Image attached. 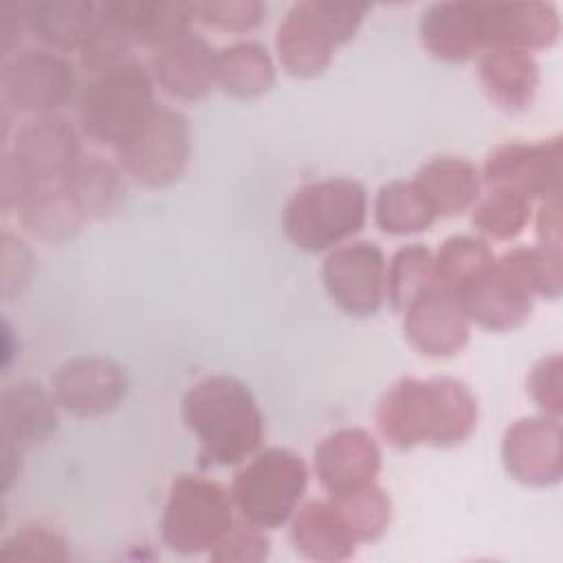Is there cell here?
Here are the masks:
<instances>
[{"instance_id": "1", "label": "cell", "mask_w": 563, "mask_h": 563, "mask_svg": "<svg viewBox=\"0 0 563 563\" xmlns=\"http://www.w3.org/2000/svg\"><path fill=\"white\" fill-rule=\"evenodd\" d=\"M376 427L396 449L457 446L477 427V400L468 385L453 376H405L378 400Z\"/></svg>"}, {"instance_id": "2", "label": "cell", "mask_w": 563, "mask_h": 563, "mask_svg": "<svg viewBox=\"0 0 563 563\" xmlns=\"http://www.w3.org/2000/svg\"><path fill=\"white\" fill-rule=\"evenodd\" d=\"M180 411L205 464H242L257 453L266 433L264 413L253 391L229 374H209L196 380L187 389Z\"/></svg>"}, {"instance_id": "3", "label": "cell", "mask_w": 563, "mask_h": 563, "mask_svg": "<svg viewBox=\"0 0 563 563\" xmlns=\"http://www.w3.org/2000/svg\"><path fill=\"white\" fill-rule=\"evenodd\" d=\"M367 220L365 187L345 176L321 178L292 191L282 211L286 238L306 253H323L356 235Z\"/></svg>"}, {"instance_id": "4", "label": "cell", "mask_w": 563, "mask_h": 563, "mask_svg": "<svg viewBox=\"0 0 563 563\" xmlns=\"http://www.w3.org/2000/svg\"><path fill=\"white\" fill-rule=\"evenodd\" d=\"M365 13L367 4L363 2H295L275 31V48L284 70L301 79L321 75L334 51L356 35Z\"/></svg>"}, {"instance_id": "5", "label": "cell", "mask_w": 563, "mask_h": 563, "mask_svg": "<svg viewBox=\"0 0 563 563\" xmlns=\"http://www.w3.org/2000/svg\"><path fill=\"white\" fill-rule=\"evenodd\" d=\"M79 158L77 130L64 117L51 114L26 121L2 152V207L18 209L35 187L62 183Z\"/></svg>"}, {"instance_id": "6", "label": "cell", "mask_w": 563, "mask_h": 563, "mask_svg": "<svg viewBox=\"0 0 563 563\" xmlns=\"http://www.w3.org/2000/svg\"><path fill=\"white\" fill-rule=\"evenodd\" d=\"M154 86L150 68L139 62L95 75L79 95V128L84 136L117 152L136 134L156 106Z\"/></svg>"}, {"instance_id": "7", "label": "cell", "mask_w": 563, "mask_h": 563, "mask_svg": "<svg viewBox=\"0 0 563 563\" xmlns=\"http://www.w3.org/2000/svg\"><path fill=\"white\" fill-rule=\"evenodd\" d=\"M308 488L303 457L284 446H268L251 455L235 473L231 499L240 517L262 530L290 521Z\"/></svg>"}, {"instance_id": "8", "label": "cell", "mask_w": 563, "mask_h": 563, "mask_svg": "<svg viewBox=\"0 0 563 563\" xmlns=\"http://www.w3.org/2000/svg\"><path fill=\"white\" fill-rule=\"evenodd\" d=\"M231 490L191 473H180L167 488L161 517L163 543L178 554L209 552L235 523Z\"/></svg>"}, {"instance_id": "9", "label": "cell", "mask_w": 563, "mask_h": 563, "mask_svg": "<svg viewBox=\"0 0 563 563\" xmlns=\"http://www.w3.org/2000/svg\"><path fill=\"white\" fill-rule=\"evenodd\" d=\"M189 158V119L180 110L161 103L152 108L136 134L117 150L123 174L147 189H163L180 180Z\"/></svg>"}, {"instance_id": "10", "label": "cell", "mask_w": 563, "mask_h": 563, "mask_svg": "<svg viewBox=\"0 0 563 563\" xmlns=\"http://www.w3.org/2000/svg\"><path fill=\"white\" fill-rule=\"evenodd\" d=\"M0 90L9 110L33 119L51 117L75 97L77 73L75 66L55 51L24 48L4 59Z\"/></svg>"}, {"instance_id": "11", "label": "cell", "mask_w": 563, "mask_h": 563, "mask_svg": "<svg viewBox=\"0 0 563 563\" xmlns=\"http://www.w3.org/2000/svg\"><path fill=\"white\" fill-rule=\"evenodd\" d=\"M471 323L488 332H508L519 328L534 306L521 246L504 253L468 288L460 292Z\"/></svg>"}, {"instance_id": "12", "label": "cell", "mask_w": 563, "mask_h": 563, "mask_svg": "<svg viewBox=\"0 0 563 563\" xmlns=\"http://www.w3.org/2000/svg\"><path fill=\"white\" fill-rule=\"evenodd\" d=\"M387 260L369 240L341 244L328 253L321 282L330 299L352 317H369L385 301Z\"/></svg>"}, {"instance_id": "13", "label": "cell", "mask_w": 563, "mask_h": 563, "mask_svg": "<svg viewBox=\"0 0 563 563\" xmlns=\"http://www.w3.org/2000/svg\"><path fill=\"white\" fill-rule=\"evenodd\" d=\"M563 139L561 134L528 141H506L493 147L484 161L482 180L488 187H510L532 200L561 196Z\"/></svg>"}, {"instance_id": "14", "label": "cell", "mask_w": 563, "mask_h": 563, "mask_svg": "<svg viewBox=\"0 0 563 563\" xmlns=\"http://www.w3.org/2000/svg\"><path fill=\"white\" fill-rule=\"evenodd\" d=\"M48 389L66 413L75 418H99L112 413L125 400L128 374L112 358L81 354L66 358L51 374Z\"/></svg>"}, {"instance_id": "15", "label": "cell", "mask_w": 563, "mask_h": 563, "mask_svg": "<svg viewBox=\"0 0 563 563\" xmlns=\"http://www.w3.org/2000/svg\"><path fill=\"white\" fill-rule=\"evenodd\" d=\"M561 422L552 416H530L512 422L501 438L506 473L526 486L548 488L561 482Z\"/></svg>"}, {"instance_id": "16", "label": "cell", "mask_w": 563, "mask_h": 563, "mask_svg": "<svg viewBox=\"0 0 563 563\" xmlns=\"http://www.w3.org/2000/svg\"><path fill=\"white\" fill-rule=\"evenodd\" d=\"M402 314L405 336L422 356H455L471 339V319L460 295L442 284L427 290Z\"/></svg>"}, {"instance_id": "17", "label": "cell", "mask_w": 563, "mask_h": 563, "mask_svg": "<svg viewBox=\"0 0 563 563\" xmlns=\"http://www.w3.org/2000/svg\"><path fill=\"white\" fill-rule=\"evenodd\" d=\"M216 64L218 51L202 35L189 31L152 51L150 75L165 95L180 101H200L218 86Z\"/></svg>"}, {"instance_id": "18", "label": "cell", "mask_w": 563, "mask_h": 563, "mask_svg": "<svg viewBox=\"0 0 563 563\" xmlns=\"http://www.w3.org/2000/svg\"><path fill=\"white\" fill-rule=\"evenodd\" d=\"M312 466L328 495H339L376 482L383 453L372 433L361 427H343L314 446Z\"/></svg>"}, {"instance_id": "19", "label": "cell", "mask_w": 563, "mask_h": 563, "mask_svg": "<svg viewBox=\"0 0 563 563\" xmlns=\"http://www.w3.org/2000/svg\"><path fill=\"white\" fill-rule=\"evenodd\" d=\"M486 48L541 51L559 42L561 18L550 2H482Z\"/></svg>"}, {"instance_id": "20", "label": "cell", "mask_w": 563, "mask_h": 563, "mask_svg": "<svg viewBox=\"0 0 563 563\" xmlns=\"http://www.w3.org/2000/svg\"><path fill=\"white\" fill-rule=\"evenodd\" d=\"M418 35L427 53L446 64H464L484 53L482 2H435L424 9Z\"/></svg>"}, {"instance_id": "21", "label": "cell", "mask_w": 563, "mask_h": 563, "mask_svg": "<svg viewBox=\"0 0 563 563\" xmlns=\"http://www.w3.org/2000/svg\"><path fill=\"white\" fill-rule=\"evenodd\" d=\"M479 84L488 101L508 114L532 108L539 92V64L532 53L517 48H486L477 64Z\"/></svg>"}, {"instance_id": "22", "label": "cell", "mask_w": 563, "mask_h": 563, "mask_svg": "<svg viewBox=\"0 0 563 563\" xmlns=\"http://www.w3.org/2000/svg\"><path fill=\"white\" fill-rule=\"evenodd\" d=\"M482 172L464 156L442 154L427 161L413 178L435 218H455L473 209L482 196Z\"/></svg>"}, {"instance_id": "23", "label": "cell", "mask_w": 563, "mask_h": 563, "mask_svg": "<svg viewBox=\"0 0 563 563\" xmlns=\"http://www.w3.org/2000/svg\"><path fill=\"white\" fill-rule=\"evenodd\" d=\"M290 541L295 550L312 561H347L356 539L330 499H310L290 517Z\"/></svg>"}, {"instance_id": "24", "label": "cell", "mask_w": 563, "mask_h": 563, "mask_svg": "<svg viewBox=\"0 0 563 563\" xmlns=\"http://www.w3.org/2000/svg\"><path fill=\"white\" fill-rule=\"evenodd\" d=\"M57 409L53 391L37 383H20L4 389L0 400L2 442L18 449L46 442L57 431Z\"/></svg>"}, {"instance_id": "25", "label": "cell", "mask_w": 563, "mask_h": 563, "mask_svg": "<svg viewBox=\"0 0 563 563\" xmlns=\"http://www.w3.org/2000/svg\"><path fill=\"white\" fill-rule=\"evenodd\" d=\"M26 31L53 51H79L95 31L101 2L92 0H42L22 2Z\"/></svg>"}, {"instance_id": "26", "label": "cell", "mask_w": 563, "mask_h": 563, "mask_svg": "<svg viewBox=\"0 0 563 563\" xmlns=\"http://www.w3.org/2000/svg\"><path fill=\"white\" fill-rule=\"evenodd\" d=\"M62 183L88 220H101L117 213L128 196V176L119 163L97 154H81Z\"/></svg>"}, {"instance_id": "27", "label": "cell", "mask_w": 563, "mask_h": 563, "mask_svg": "<svg viewBox=\"0 0 563 563\" xmlns=\"http://www.w3.org/2000/svg\"><path fill=\"white\" fill-rule=\"evenodd\" d=\"M15 211L26 233L44 242L73 240L88 222L64 183L35 187Z\"/></svg>"}, {"instance_id": "28", "label": "cell", "mask_w": 563, "mask_h": 563, "mask_svg": "<svg viewBox=\"0 0 563 563\" xmlns=\"http://www.w3.org/2000/svg\"><path fill=\"white\" fill-rule=\"evenodd\" d=\"M218 86L235 99L266 95L277 77L268 48L260 42H235L218 51Z\"/></svg>"}, {"instance_id": "29", "label": "cell", "mask_w": 563, "mask_h": 563, "mask_svg": "<svg viewBox=\"0 0 563 563\" xmlns=\"http://www.w3.org/2000/svg\"><path fill=\"white\" fill-rule=\"evenodd\" d=\"M119 4L134 42L152 51L189 33L196 20L194 2L185 0H119Z\"/></svg>"}, {"instance_id": "30", "label": "cell", "mask_w": 563, "mask_h": 563, "mask_svg": "<svg viewBox=\"0 0 563 563\" xmlns=\"http://www.w3.org/2000/svg\"><path fill=\"white\" fill-rule=\"evenodd\" d=\"M134 44L136 42L123 20L119 0H108L101 2L99 22L86 40V44L79 48V62L84 70H88L95 77L106 70L119 68L128 62H134L130 57Z\"/></svg>"}, {"instance_id": "31", "label": "cell", "mask_w": 563, "mask_h": 563, "mask_svg": "<svg viewBox=\"0 0 563 563\" xmlns=\"http://www.w3.org/2000/svg\"><path fill=\"white\" fill-rule=\"evenodd\" d=\"M374 220L387 235H413L427 231L435 213L413 180H391L376 194Z\"/></svg>"}, {"instance_id": "32", "label": "cell", "mask_w": 563, "mask_h": 563, "mask_svg": "<svg viewBox=\"0 0 563 563\" xmlns=\"http://www.w3.org/2000/svg\"><path fill=\"white\" fill-rule=\"evenodd\" d=\"M438 284L433 253L429 246L411 242L400 246L387 262L385 299L396 312H405L416 299Z\"/></svg>"}, {"instance_id": "33", "label": "cell", "mask_w": 563, "mask_h": 563, "mask_svg": "<svg viewBox=\"0 0 563 563\" xmlns=\"http://www.w3.org/2000/svg\"><path fill=\"white\" fill-rule=\"evenodd\" d=\"M495 253L482 235H449L433 253L435 279L460 295L464 288L477 282L495 264Z\"/></svg>"}, {"instance_id": "34", "label": "cell", "mask_w": 563, "mask_h": 563, "mask_svg": "<svg viewBox=\"0 0 563 563\" xmlns=\"http://www.w3.org/2000/svg\"><path fill=\"white\" fill-rule=\"evenodd\" d=\"M532 198L510 187H490L488 194L473 205L471 222L486 240L508 242L517 238L532 218Z\"/></svg>"}, {"instance_id": "35", "label": "cell", "mask_w": 563, "mask_h": 563, "mask_svg": "<svg viewBox=\"0 0 563 563\" xmlns=\"http://www.w3.org/2000/svg\"><path fill=\"white\" fill-rule=\"evenodd\" d=\"M328 499L339 510L358 543H372L380 539L394 517L391 497L376 482L330 495Z\"/></svg>"}, {"instance_id": "36", "label": "cell", "mask_w": 563, "mask_h": 563, "mask_svg": "<svg viewBox=\"0 0 563 563\" xmlns=\"http://www.w3.org/2000/svg\"><path fill=\"white\" fill-rule=\"evenodd\" d=\"M0 554L4 559L24 561H66L70 556L66 537L40 521L20 526L4 543Z\"/></svg>"}, {"instance_id": "37", "label": "cell", "mask_w": 563, "mask_h": 563, "mask_svg": "<svg viewBox=\"0 0 563 563\" xmlns=\"http://www.w3.org/2000/svg\"><path fill=\"white\" fill-rule=\"evenodd\" d=\"M194 11L198 22L224 33H249L266 15V7L257 0H205L194 2Z\"/></svg>"}, {"instance_id": "38", "label": "cell", "mask_w": 563, "mask_h": 563, "mask_svg": "<svg viewBox=\"0 0 563 563\" xmlns=\"http://www.w3.org/2000/svg\"><path fill=\"white\" fill-rule=\"evenodd\" d=\"M207 554L218 563H257L271 554V541L262 528L242 519V523H233Z\"/></svg>"}, {"instance_id": "39", "label": "cell", "mask_w": 563, "mask_h": 563, "mask_svg": "<svg viewBox=\"0 0 563 563\" xmlns=\"http://www.w3.org/2000/svg\"><path fill=\"white\" fill-rule=\"evenodd\" d=\"M563 363H561V354H548L543 358H539L526 380V389L532 398V402L552 418H561L563 411V376H561Z\"/></svg>"}, {"instance_id": "40", "label": "cell", "mask_w": 563, "mask_h": 563, "mask_svg": "<svg viewBox=\"0 0 563 563\" xmlns=\"http://www.w3.org/2000/svg\"><path fill=\"white\" fill-rule=\"evenodd\" d=\"M523 266L534 295L545 299H559L563 288V253L552 246H521Z\"/></svg>"}, {"instance_id": "41", "label": "cell", "mask_w": 563, "mask_h": 563, "mask_svg": "<svg viewBox=\"0 0 563 563\" xmlns=\"http://www.w3.org/2000/svg\"><path fill=\"white\" fill-rule=\"evenodd\" d=\"M2 292L4 297H11L29 284L33 271V255L26 244L11 233L2 235Z\"/></svg>"}, {"instance_id": "42", "label": "cell", "mask_w": 563, "mask_h": 563, "mask_svg": "<svg viewBox=\"0 0 563 563\" xmlns=\"http://www.w3.org/2000/svg\"><path fill=\"white\" fill-rule=\"evenodd\" d=\"M537 238L543 246L561 249V196L541 200L537 213Z\"/></svg>"}, {"instance_id": "43", "label": "cell", "mask_w": 563, "mask_h": 563, "mask_svg": "<svg viewBox=\"0 0 563 563\" xmlns=\"http://www.w3.org/2000/svg\"><path fill=\"white\" fill-rule=\"evenodd\" d=\"M24 31H26V24H24L22 4H4L0 9V46L7 57L15 53L13 48L20 44V37Z\"/></svg>"}]
</instances>
